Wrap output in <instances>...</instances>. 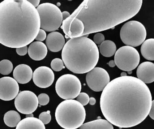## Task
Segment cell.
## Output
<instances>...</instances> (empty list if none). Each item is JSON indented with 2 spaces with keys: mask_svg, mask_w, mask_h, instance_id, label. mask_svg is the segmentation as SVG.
Wrapping results in <instances>:
<instances>
[{
  "mask_svg": "<svg viewBox=\"0 0 154 129\" xmlns=\"http://www.w3.org/2000/svg\"><path fill=\"white\" fill-rule=\"evenodd\" d=\"M152 102L148 86L136 77L126 76L107 84L101 94L100 107L109 123L127 128L137 126L146 118Z\"/></svg>",
  "mask_w": 154,
  "mask_h": 129,
  "instance_id": "cell-1",
  "label": "cell"
},
{
  "mask_svg": "<svg viewBox=\"0 0 154 129\" xmlns=\"http://www.w3.org/2000/svg\"><path fill=\"white\" fill-rule=\"evenodd\" d=\"M142 0H85L67 19L63 21L62 29L67 36L69 25L77 18L83 22L82 36L114 28L134 17L142 7Z\"/></svg>",
  "mask_w": 154,
  "mask_h": 129,
  "instance_id": "cell-2",
  "label": "cell"
},
{
  "mask_svg": "<svg viewBox=\"0 0 154 129\" xmlns=\"http://www.w3.org/2000/svg\"><path fill=\"white\" fill-rule=\"evenodd\" d=\"M36 8L26 0H5L0 3V44L10 48L30 44L40 29Z\"/></svg>",
  "mask_w": 154,
  "mask_h": 129,
  "instance_id": "cell-3",
  "label": "cell"
},
{
  "mask_svg": "<svg viewBox=\"0 0 154 129\" xmlns=\"http://www.w3.org/2000/svg\"><path fill=\"white\" fill-rule=\"evenodd\" d=\"M62 58L69 70L75 74H85L95 68L99 51L97 44L88 38H73L65 44Z\"/></svg>",
  "mask_w": 154,
  "mask_h": 129,
  "instance_id": "cell-4",
  "label": "cell"
},
{
  "mask_svg": "<svg viewBox=\"0 0 154 129\" xmlns=\"http://www.w3.org/2000/svg\"><path fill=\"white\" fill-rule=\"evenodd\" d=\"M86 112L83 106L74 99L61 102L55 112L57 123L65 129H76L85 121Z\"/></svg>",
  "mask_w": 154,
  "mask_h": 129,
  "instance_id": "cell-5",
  "label": "cell"
},
{
  "mask_svg": "<svg viewBox=\"0 0 154 129\" xmlns=\"http://www.w3.org/2000/svg\"><path fill=\"white\" fill-rule=\"evenodd\" d=\"M40 18V28L45 32H54L61 26L63 18L60 9L53 4L45 3L36 8Z\"/></svg>",
  "mask_w": 154,
  "mask_h": 129,
  "instance_id": "cell-6",
  "label": "cell"
},
{
  "mask_svg": "<svg viewBox=\"0 0 154 129\" xmlns=\"http://www.w3.org/2000/svg\"><path fill=\"white\" fill-rule=\"evenodd\" d=\"M121 40L127 46L137 47L145 41L146 29L137 21H130L124 24L120 32Z\"/></svg>",
  "mask_w": 154,
  "mask_h": 129,
  "instance_id": "cell-7",
  "label": "cell"
},
{
  "mask_svg": "<svg viewBox=\"0 0 154 129\" xmlns=\"http://www.w3.org/2000/svg\"><path fill=\"white\" fill-rule=\"evenodd\" d=\"M55 89L59 97L65 100H70L75 98L79 94L82 84L75 76L65 74L57 80Z\"/></svg>",
  "mask_w": 154,
  "mask_h": 129,
  "instance_id": "cell-8",
  "label": "cell"
},
{
  "mask_svg": "<svg viewBox=\"0 0 154 129\" xmlns=\"http://www.w3.org/2000/svg\"><path fill=\"white\" fill-rule=\"evenodd\" d=\"M114 61L119 69L127 72L132 71L139 64L140 54L134 47L123 46L115 52Z\"/></svg>",
  "mask_w": 154,
  "mask_h": 129,
  "instance_id": "cell-9",
  "label": "cell"
},
{
  "mask_svg": "<svg viewBox=\"0 0 154 129\" xmlns=\"http://www.w3.org/2000/svg\"><path fill=\"white\" fill-rule=\"evenodd\" d=\"M14 104L19 112L24 115L32 113L38 107V97L30 91H23L18 93L16 96Z\"/></svg>",
  "mask_w": 154,
  "mask_h": 129,
  "instance_id": "cell-10",
  "label": "cell"
},
{
  "mask_svg": "<svg viewBox=\"0 0 154 129\" xmlns=\"http://www.w3.org/2000/svg\"><path fill=\"white\" fill-rule=\"evenodd\" d=\"M110 81L108 73L100 67H95L87 73L86 75L87 84L95 92H103Z\"/></svg>",
  "mask_w": 154,
  "mask_h": 129,
  "instance_id": "cell-11",
  "label": "cell"
},
{
  "mask_svg": "<svg viewBox=\"0 0 154 129\" xmlns=\"http://www.w3.org/2000/svg\"><path fill=\"white\" fill-rule=\"evenodd\" d=\"M19 92V85L14 78L10 77L0 78V99L11 100L16 98Z\"/></svg>",
  "mask_w": 154,
  "mask_h": 129,
  "instance_id": "cell-12",
  "label": "cell"
},
{
  "mask_svg": "<svg viewBox=\"0 0 154 129\" xmlns=\"http://www.w3.org/2000/svg\"><path fill=\"white\" fill-rule=\"evenodd\" d=\"M32 79L35 85L41 88H46L53 83L55 75L53 71L46 66L39 67L34 71Z\"/></svg>",
  "mask_w": 154,
  "mask_h": 129,
  "instance_id": "cell-13",
  "label": "cell"
},
{
  "mask_svg": "<svg viewBox=\"0 0 154 129\" xmlns=\"http://www.w3.org/2000/svg\"><path fill=\"white\" fill-rule=\"evenodd\" d=\"M137 79L145 84H149L154 81V64L150 62H145L138 66L137 69Z\"/></svg>",
  "mask_w": 154,
  "mask_h": 129,
  "instance_id": "cell-14",
  "label": "cell"
},
{
  "mask_svg": "<svg viewBox=\"0 0 154 129\" xmlns=\"http://www.w3.org/2000/svg\"><path fill=\"white\" fill-rule=\"evenodd\" d=\"M46 46L52 52H58L63 49L65 44L64 37L58 32L49 33L46 38Z\"/></svg>",
  "mask_w": 154,
  "mask_h": 129,
  "instance_id": "cell-15",
  "label": "cell"
},
{
  "mask_svg": "<svg viewBox=\"0 0 154 129\" xmlns=\"http://www.w3.org/2000/svg\"><path fill=\"white\" fill-rule=\"evenodd\" d=\"M13 75L17 83L24 84L32 80L33 72L32 68L28 65L20 64L15 67Z\"/></svg>",
  "mask_w": 154,
  "mask_h": 129,
  "instance_id": "cell-16",
  "label": "cell"
},
{
  "mask_svg": "<svg viewBox=\"0 0 154 129\" xmlns=\"http://www.w3.org/2000/svg\"><path fill=\"white\" fill-rule=\"evenodd\" d=\"M28 54L30 58L35 61H41L47 55L48 49L46 44L40 41L32 43L28 48Z\"/></svg>",
  "mask_w": 154,
  "mask_h": 129,
  "instance_id": "cell-17",
  "label": "cell"
},
{
  "mask_svg": "<svg viewBox=\"0 0 154 129\" xmlns=\"http://www.w3.org/2000/svg\"><path fill=\"white\" fill-rule=\"evenodd\" d=\"M16 129H46L45 124L36 118H26L18 124Z\"/></svg>",
  "mask_w": 154,
  "mask_h": 129,
  "instance_id": "cell-18",
  "label": "cell"
},
{
  "mask_svg": "<svg viewBox=\"0 0 154 129\" xmlns=\"http://www.w3.org/2000/svg\"><path fill=\"white\" fill-rule=\"evenodd\" d=\"M85 30L83 22L79 19L75 18L69 25V32L66 38H77L81 37Z\"/></svg>",
  "mask_w": 154,
  "mask_h": 129,
  "instance_id": "cell-19",
  "label": "cell"
},
{
  "mask_svg": "<svg viewBox=\"0 0 154 129\" xmlns=\"http://www.w3.org/2000/svg\"><path fill=\"white\" fill-rule=\"evenodd\" d=\"M79 129H114L113 125L107 120L97 119L83 124Z\"/></svg>",
  "mask_w": 154,
  "mask_h": 129,
  "instance_id": "cell-20",
  "label": "cell"
},
{
  "mask_svg": "<svg viewBox=\"0 0 154 129\" xmlns=\"http://www.w3.org/2000/svg\"><path fill=\"white\" fill-rule=\"evenodd\" d=\"M154 39L149 38L142 44L140 52L144 58L149 61L154 60Z\"/></svg>",
  "mask_w": 154,
  "mask_h": 129,
  "instance_id": "cell-21",
  "label": "cell"
},
{
  "mask_svg": "<svg viewBox=\"0 0 154 129\" xmlns=\"http://www.w3.org/2000/svg\"><path fill=\"white\" fill-rule=\"evenodd\" d=\"M99 51L104 57H111L116 52V46L113 41L109 40H105L100 46Z\"/></svg>",
  "mask_w": 154,
  "mask_h": 129,
  "instance_id": "cell-22",
  "label": "cell"
},
{
  "mask_svg": "<svg viewBox=\"0 0 154 129\" xmlns=\"http://www.w3.org/2000/svg\"><path fill=\"white\" fill-rule=\"evenodd\" d=\"M20 116L15 110H10L5 113L4 121L7 126L11 128L16 127L20 122Z\"/></svg>",
  "mask_w": 154,
  "mask_h": 129,
  "instance_id": "cell-23",
  "label": "cell"
},
{
  "mask_svg": "<svg viewBox=\"0 0 154 129\" xmlns=\"http://www.w3.org/2000/svg\"><path fill=\"white\" fill-rule=\"evenodd\" d=\"M13 69V66L11 61L8 60H3L0 62V73L7 75L10 74Z\"/></svg>",
  "mask_w": 154,
  "mask_h": 129,
  "instance_id": "cell-24",
  "label": "cell"
},
{
  "mask_svg": "<svg viewBox=\"0 0 154 129\" xmlns=\"http://www.w3.org/2000/svg\"><path fill=\"white\" fill-rule=\"evenodd\" d=\"M51 66L52 69L56 72L61 71L64 69L65 66L63 61L59 58H54L51 63Z\"/></svg>",
  "mask_w": 154,
  "mask_h": 129,
  "instance_id": "cell-25",
  "label": "cell"
},
{
  "mask_svg": "<svg viewBox=\"0 0 154 129\" xmlns=\"http://www.w3.org/2000/svg\"><path fill=\"white\" fill-rule=\"evenodd\" d=\"M76 100L82 106H85L88 104L90 98L88 94L85 92H82L76 98Z\"/></svg>",
  "mask_w": 154,
  "mask_h": 129,
  "instance_id": "cell-26",
  "label": "cell"
},
{
  "mask_svg": "<svg viewBox=\"0 0 154 129\" xmlns=\"http://www.w3.org/2000/svg\"><path fill=\"white\" fill-rule=\"evenodd\" d=\"M41 121L44 124H49L51 120V116L50 115V111L48 110L47 112H42L39 115V118Z\"/></svg>",
  "mask_w": 154,
  "mask_h": 129,
  "instance_id": "cell-27",
  "label": "cell"
},
{
  "mask_svg": "<svg viewBox=\"0 0 154 129\" xmlns=\"http://www.w3.org/2000/svg\"><path fill=\"white\" fill-rule=\"evenodd\" d=\"M38 104L41 106H46L49 104L50 101V98L48 95L46 93H41L38 96Z\"/></svg>",
  "mask_w": 154,
  "mask_h": 129,
  "instance_id": "cell-28",
  "label": "cell"
},
{
  "mask_svg": "<svg viewBox=\"0 0 154 129\" xmlns=\"http://www.w3.org/2000/svg\"><path fill=\"white\" fill-rule=\"evenodd\" d=\"M105 38L102 33H96L94 36V43L95 44H101L103 42H104Z\"/></svg>",
  "mask_w": 154,
  "mask_h": 129,
  "instance_id": "cell-29",
  "label": "cell"
},
{
  "mask_svg": "<svg viewBox=\"0 0 154 129\" xmlns=\"http://www.w3.org/2000/svg\"><path fill=\"white\" fill-rule=\"evenodd\" d=\"M47 37V34H46V32L45 31L40 29L39 30V32L38 33V34L37 35L36 38H35V40H37V41H44L45 40Z\"/></svg>",
  "mask_w": 154,
  "mask_h": 129,
  "instance_id": "cell-30",
  "label": "cell"
},
{
  "mask_svg": "<svg viewBox=\"0 0 154 129\" xmlns=\"http://www.w3.org/2000/svg\"><path fill=\"white\" fill-rule=\"evenodd\" d=\"M17 54L19 56H24L28 52V47L27 46L16 49Z\"/></svg>",
  "mask_w": 154,
  "mask_h": 129,
  "instance_id": "cell-31",
  "label": "cell"
},
{
  "mask_svg": "<svg viewBox=\"0 0 154 129\" xmlns=\"http://www.w3.org/2000/svg\"><path fill=\"white\" fill-rule=\"evenodd\" d=\"M149 115L152 119L154 120V100H152V106H151V108L149 110Z\"/></svg>",
  "mask_w": 154,
  "mask_h": 129,
  "instance_id": "cell-32",
  "label": "cell"
},
{
  "mask_svg": "<svg viewBox=\"0 0 154 129\" xmlns=\"http://www.w3.org/2000/svg\"><path fill=\"white\" fill-rule=\"evenodd\" d=\"M28 1L35 8L39 6L40 3L39 0H29Z\"/></svg>",
  "mask_w": 154,
  "mask_h": 129,
  "instance_id": "cell-33",
  "label": "cell"
},
{
  "mask_svg": "<svg viewBox=\"0 0 154 129\" xmlns=\"http://www.w3.org/2000/svg\"><path fill=\"white\" fill-rule=\"evenodd\" d=\"M62 18H63V21L67 19L69 16H70V14L67 11H64L63 12H62Z\"/></svg>",
  "mask_w": 154,
  "mask_h": 129,
  "instance_id": "cell-34",
  "label": "cell"
},
{
  "mask_svg": "<svg viewBox=\"0 0 154 129\" xmlns=\"http://www.w3.org/2000/svg\"><path fill=\"white\" fill-rule=\"evenodd\" d=\"M91 106H94V104H96V100L94 98H90V100H89V102H88Z\"/></svg>",
  "mask_w": 154,
  "mask_h": 129,
  "instance_id": "cell-35",
  "label": "cell"
},
{
  "mask_svg": "<svg viewBox=\"0 0 154 129\" xmlns=\"http://www.w3.org/2000/svg\"><path fill=\"white\" fill-rule=\"evenodd\" d=\"M109 66L110 67H111V68H113L114 67L116 66V64H115V62L114 60H111V61H110L108 63Z\"/></svg>",
  "mask_w": 154,
  "mask_h": 129,
  "instance_id": "cell-36",
  "label": "cell"
},
{
  "mask_svg": "<svg viewBox=\"0 0 154 129\" xmlns=\"http://www.w3.org/2000/svg\"><path fill=\"white\" fill-rule=\"evenodd\" d=\"M33 113H30V114H29V115H26V118H33Z\"/></svg>",
  "mask_w": 154,
  "mask_h": 129,
  "instance_id": "cell-37",
  "label": "cell"
},
{
  "mask_svg": "<svg viewBox=\"0 0 154 129\" xmlns=\"http://www.w3.org/2000/svg\"><path fill=\"white\" fill-rule=\"evenodd\" d=\"M127 76V74L125 72H124L121 73V77H124V76Z\"/></svg>",
  "mask_w": 154,
  "mask_h": 129,
  "instance_id": "cell-38",
  "label": "cell"
},
{
  "mask_svg": "<svg viewBox=\"0 0 154 129\" xmlns=\"http://www.w3.org/2000/svg\"><path fill=\"white\" fill-rule=\"evenodd\" d=\"M128 73L129 74H131L132 73V71H129V72H128Z\"/></svg>",
  "mask_w": 154,
  "mask_h": 129,
  "instance_id": "cell-39",
  "label": "cell"
}]
</instances>
